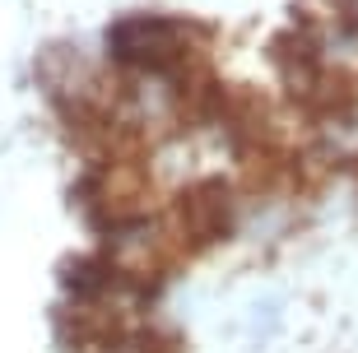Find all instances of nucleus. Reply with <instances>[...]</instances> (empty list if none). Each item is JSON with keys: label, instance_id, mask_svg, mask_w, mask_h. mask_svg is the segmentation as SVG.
<instances>
[{"label": "nucleus", "instance_id": "1", "mask_svg": "<svg viewBox=\"0 0 358 353\" xmlns=\"http://www.w3.org/2000/svg\"><path fill=\"white\" fill-rule=\"evenodd\" d=\"M205 42L210 28H200L196 19L135 10L103 33V61L117 75H173L205 66Z\"/></svg>", "mask_w": 358, "mask_h": 353}]
</instances>
